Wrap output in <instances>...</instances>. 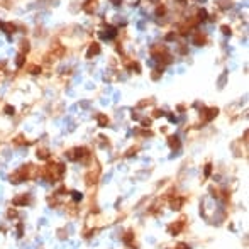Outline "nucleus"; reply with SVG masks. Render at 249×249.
<instances>
[{"label": "nucleus", "mask_w": 249, "mask_h": 249, "mask_svg": "<svg viewBox=\"0 0 249 249\" xmlns=\"http://www.w3.org/2000/svg\"><path fill=\"white\" fill-rule=\"evenodd\" d=\"M63 173H65V166L63 165H49V166H46V170H44V176L48 178L49 181L60 180Z\"/></svg>", "instance_id": "nucleus-1"}, {"label": "nucleus", "mask_w": 249, "mask_h": 249, "mask_svg": "<svg viewBox=\"0 0 249 249\" xmlns=\"http://www.w3.org/2000/svg\"><path fill=\"white\" fill-rule=\"evenodd\" d=\"M66 156H68V159H71V161H78V159H83V158L88 156V151L85 149V147H76V149H73V151H68Z\"/></svg>", "instance_id": "nucleus-2"}, {"label": "nucleus", "mask_w": 249, "mask_h": 249, "mask_svg": "<svg viewBox=\"0 0 249 249\" xmlns=\"http://www.w3.org/2000/svg\"><path fill=\"white\" fill-rule=\"evenodd\" d=\"M100 53V46L97 44V42H93V44L90 46V48H88V53H87V58L88 60H92L93 56H97V54Z\"/></svg>", "instance_id": "nucleus-3"}, {"label": "nucleus", "mask_w": 249, "mask_h": 249, "mask_svg": "<svg viewBox=\"0 0 249 249\" xmlns=\"http://www.w3.org/2000/svg\"><path fill=\"white\" fill-rule=\"evenodd\" d=\"M193 42H195L197 46H204L205 42H207V36H205L204 32H197L195 37H193Z\"/></svg>", "instance_id": "nucleus-4"}, {"label": "nucleus", "mask_w": 249, "mask_h": 249, "mask_svg": "<svg viewBox=\"0 0 249 249\" xmlns=\"http://www.w3.org/2000/svg\"><path fill=\"white\" fill-rule=\"evenodd\" d=\"M95 9H97V0H88V2L83 5V10H85L87 14H92Z\"/></svg>", "instance_id": "nucleus-5"}, {"label": "nucleus", "mask_w": 249, "mask_h": 249, "mask_svg": "<svg viewBox=\"0 0 249 249\" xmlns=\"http://www.w3.org/2000/svg\"><path fill=\"white\" fill-rule=\"evenodd\" d=\"M105 31H107V32H100V36H102V37H105V39H110V37H114L115 34H117V31H115L112 26H108Z\"/></svg>", "instance_id": "nucleus-6"}, {"label": "nucleus", "mask_w": 249, "mask_h": 249, "mask_svg": "<svg viewBox=\"0 0 249 249\" xmlns=\"http://www.w3.org/2000/svg\"><path fill=\"white\" fill-rule=\"evenodd\" d=\"M181 229H183V220H180V222H176V224L171 225V227H170V232H171L173 236H176L178 232L181 231Z\"/></svg>", "instance_id": "nucleus-7"}, {"label": "nucleus", "mask_w": 249, "mask_h": 249, "mask_svg": "<svg viewBox=\"0 0 249 249\" xmlns=\"http://www.w3.org/2000/svg\"><path fill=\"white\" fill-rule=\"evenodd\" d=\"M2 29L5 31L7 34H14V32H15V29H17V27H15V24H12V22H5V24L2 26Z\"/></svg>", "instance_id": "nucleus-8"}, {"label": "nucleus", "mask_w": 249, "mask_h": 249, "mask_svg": "<svg viewBox=\"0 0 249 249\" xmlns=\"http://www.w3.org/2000/svg\"><path fill=\"white\" fill-rule=\"evenodd\" d=\"M29 202H31L29 197H27V195H22V197L15 198V200H14V205H26V204H29Z\"/></svg>", "instance_id": "nucleus-9"}, {"label": "nucleus", "mask_w": 249, "mask_h": 249, "mask_svg": "<svg viewBox=\"0 0 249 249\" xmlns=\"http://www.w3.org/2000/svg\"><path fill=\"white\" fill-rule=\"evenodd\" d=\"M183 198H175V200H171V208H175V210H180L181 208V205H183Z\"/></svg>", "instance_id": "nucleus-10"}, {"label": "nucleus", "mask_w": 249, "mask_h": 249, "mask_svg": "<svg viewBox=\"0 0 249 249\" xmlns=\"http://www.w3.org/2000/svg\"><path fill=\"white\" fill-rule=\"evenodd\" d=\"M205 112H207V114H205V120H212L217 114H219L217 108H208V110H205Z\"/></svg>", "instance_id": "nucleus-11"}, {"label": "nucleus", "mask_w": 249, "mask_h": 249, "mask_svg": "<svg viewBox=\"0 0 249 249\" xmlns=\"http://www.w3.org/2000/svg\"><path fill=\"white\" fill-rule=\"evenodd\" d=\"M37 158H39V159H48V158H49V151L44 149V147L37 149Z\"/></svg>", "instance_id": "nucleus-12"}, {"label": "nucleus", "mask_w": 249, "mask_h": 249, "mask_svg": "<svg viewBox=\"0 0 249 249\" xmlns=\"http://www.w3.org/2000/svg\"><path fill=\"white\" fill-rule=\"evenodd\" d=\"M27 71L32 73V75H37V73H41V66H37V65H29V66H27Z\"/></svg>", "instance_id": "nucleus-13"}, {"label": "nucleus", "mask_w": 249, "mask_h": 249, "mask_svg": "<svg viewBox=\"0 0 249 249\" xmlns=\"http://www.w3.org/2000/svg\"><path fill=\"white\" fill-rule=\"evenodd\" d=\"M97 120H98V126L100 127H105L108 124V119H107V115H103V114H100L98 117H97Z\"/></svg>", "instance_id": "nucleus-14"}, {"label": "nucleus", "mask_w": 249, "mask_h": 249, "mask_svg": "<svg viewBox=\"0 0 249 249\" xmlns=\"http://www.w3.org/2000/svg\"><path fill=\"white\" fill-rule=\"evenodd\" d=\"M24 61H26V54H24V53H19V54H17V60H15V65L21 68V66L24 65Z\"/></svg>", "instance_id": "nucleus-15"}, {"label": "nucleus", "mask_w": 249, "mask_h": 249, "mask_svg": "<svg viewBox=\"0 0 249 249\" xmlns=\"http://www.w3.org/2000/svg\"><path fill=\"white\" fill-rule=\"evenodd\" d=\"M217 3H219V7H220V9H229V7L232 5V2H231V0H217Z\"/></svg>", "instance_id": "nucleus-16"}, {"label": "nucleus", "mask_w": 249, "mask_h": 249, "mask_svg": "<svg viewBox=\"0 0 249 249\" xmlns=\"http://www.w3.org/2000/svg\"><path fill=\"white\" fill-rule=\"evenodd\" d=\"M170 146L173 147V149H175V147H180V141H178V137H175V136H173V137H170Z\"/></svg>", "instance_id": "nucleus-17"}, {"label": "nucleus", "mask_w": 249, "mask_h": 249, "mask_svg": "<svg viewBox=\"0 0 249 249\" xmlns=\"http://www.w3.org/2000/svg\"><path fill=\"white\" fill-rule=\"evenodd\" d=\"M197 19H198V21H205V19H207V12H205V10H200Z\"/></svg>", "instance_id": "nucleus-18"}, {"label": "nucleus", "mask_w": 249, "mask_h": 249, "mask_svg": "<svg viewBox=\"0 0 249 249\" xmlns=\"http://www.w3.org/2000/svg\"><path fill=\"white\" fill-rule=\"evenodd\" d=\"M21 44H22V46H21V48H22V53H27V51H29V42H27V41H22Z\"/></svg>", "instance_id": "nucleus-19"}, {"label": "nucleus", "mask_w": 249, "mask_h": 249, "mask_svg": "<svg viewBox=\"0 0 249 249\" xmlns=\"http://www.w3.org/2000/svg\"><path fill=\"white\" fill-rule=\"evenodd\" d=\"M220 29H222V32H224V34H229V36H231L232 31H231V27H229V26H222Z\"/></svg>", "instance_id": "nucleus-20"}, {"label": "nucleus", "mask_w": 249, "mask_h": 249, "mask_svg": "<svg viewBox=\"0 0 249 249\" xmlns=\"http://www.w3.org/2000/svg\"><path fill=\"white\" fill-rule=\"evenodd\" d=\"M5 114L12 115V114H14V107H10V105H7V107H5Z\"/></svg>", "instance_id": "nucleus-21"}, {"label": "nucleus", "mask_w": 249, "mask_h": 249, "mask_svg": "<svg viewBox=\"0 0 249 249\" xmlns=\"http://www.w3.org/2000/svg\"><path fill=\"white\" fill-rule=\"evenodd\" d=\"M159 76H161V71H159V69H154V73H153V80H158Z\"/></svg>", "instance_id": "nucleus-22"}, {"label": "nucleus", "mask_w": 249, "mask_h": 249, "mask_svg": "<svg viewBox=\"0 0 249 249\" xmlns=\"http://www.w3.org/2000/svg\"><path fill=\"white\" fill-rule=\"evenodd\" d=\"M73 200H81V193H78V192H73Z\"/></svg>", "instance_id": "nucleus-23"}, {"label": "nucleus", "mask_w": 249, "mask_h": 249, "mask_svg": "<svg viewBox=\"0 0 249 249\" xmlns=\"http://www.w3.org/2000/svg\"><path fill=\"white\" fill-rule=\"evenodd\" d=\"M156 14H158V15H161V14H165V7H158V10H156Z\"/></svg>", "instance_id": "nucleus-24"}, {"label": "nucleus", "mask_w": 249, "mask_h": 249, "mask_svg": "<svg viewBox=\"0 0 249 249\" xmlns=\"http://www.w3.org/2000/svg\"><path fill=\"white\" fill-rule=\"evenodd\" d=\"M149 124H151L149 119H144V120H142V126H144V127H149Z\"/></svg>", "instance_id": "nucleus-25"}, {"label": "nucleus", "mask_w": 249, "mask_h": 249, "mask_svg": "<svg viewBox=\"0 0 249 249\" xmlns=\"http://www.w3.org/2000/svg\"><path fill=\"white\" fill-rule=\"evenodd\" d=\"M159 115H163L161 110H154V117H159Z\"/></svg>", "instance_id": "nucleus-26"}, {"label": "nucleus", "mask_w": 249, "mask_h": 249, "mask_svg": "<svg viewBox=\"0 0 249 249\" xmlns=\"http://www.w3.org/2000/svg\"><path fill=\"white\" fill-rule=\"evenodd\" d=\"M205 175H207V176L210 175V165H207V168H205Z\"/></svg>", "instance_id": "nucleus-27"}, {"label": "nucleus", "mask_w": 249, "mask_h": 249, "mask_svg": "<svg viewBox=\"0 0 249 249\" xmlns=\"http://www.w3.org/2000/svg\"><path fill=\"white\" fill-rule=\"evenodd\" d=\"M112 3H114V5H120V0H110Z\"/></svg>", "instance_id": "nucleus-28"}, {"label": "nucleus", "mask_w": 249, "mask_h": 249, "mask_svg": "<svg viewBox=\"0 0 249 249\" xmlns=\"http://www.w3.org/2000/svg\"><path fill=\"white\" fill-rule=\"evenodd\" d=\"M176 249H188V247H186V246H185V244H180V246H178Z\"/></svg>", "instance_id": "nucleus-29"}]
</instances>
